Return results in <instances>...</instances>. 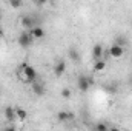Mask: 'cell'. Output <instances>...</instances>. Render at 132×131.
<instances>
[{
	"label": "cell",
	"mask_w": 132,
	"mask_h": 131,
	"mask_svg": "<svg viewBox=\"0 0 132 131\" xmlns=\"http://www.w3.org/2000/svg\"><path fill=\"white\" fill-rule=\"evenodd\" d=\"M22 76H23V80L25 83H32L34 80H37V71L35 68L31 65H22Z\"/></svg>",
	"instance_id": "obj_1"
},
{
	"label": "cell",
	"mask_w": 132,
	"mask_h": 131,
	"mask_svg": "<svg viewBox=\"0 0 132 131\" xmlns=\"http://www.w3.org/2000/svg\"><path fill=\"white\" fill-rule=\"evenodd\" d=\"M91 85H94V79H92V77H88V76H85V74H80V76L77 77V88H78L81 93H86V91L91 88Z\"/></svg>",
	"instance_id": "obj_2"
},
{
	"label": "cell",
	"mask_w": 132,
	"mask_h": 131,
	"mask_svg": "<svg viewBox=\"0 0 132 131\" xmlns=\"http://www.w3.org/2000/svg\"><path fill=\"white\" fill-rule=\"evenodd\" d=\"M32 42H34V37H32V34L29 33V30L20 33V35H19V45L22 48H29L32 45Z\"/></svg>",
	"instance_id": "obj_3"
},
{
	"label": "cell",
	"mask_w": 132,
	"mask_h": 131,
	"mask_svg": "<svg viewBox=\"0 0 132 131\" xmlns=\"http://www.w3.org/2000/svg\"><path fill=\"white\" fill-rule=\"evenodd\" d=\"M31 86H32V91L35 96H45V93H46V88H45V85H43V82H37V80H34L32 83H31Z\"/></svg>",
	"instance_id": "obj_4"
},
{
	"label": "cell",
	"mask_w": 132,
	"mask_h": 131,
	"mask_svg": "<svg viewBox=\"0 0 132 131\" xmlns=\"http://www.w3.org/2000/svg\"><path fill=\"white\" fill-rule=\"evenodd\" d=\"M109 54H111V57H115V59H120L123 54H125V48L123 46H120V45H112L111 48H109Z\"/></svg>",
	"instance_id": "obj_5"
},
{
	"label": "cell",
	"mask_w": 132,
	"mask_h": 131,
	"mask_svg": "<svg viewBox=\"0 0 132 131\" xmlns=\"http://www.w3.org/2000/svg\"><path fill=\"white\" fill-rule=\"evenodd\" d=\"M66 72V62L65 60H59L55 65H54V74L57 76V77H60V76H63Z\"/></svg>",
	"instance_id": "obj_6"
},
{
	"label": "cell",
	"mask_w": 132,
	"mask_h": 131,
	"mask_svg": "<svg viewBox=\"0 0 132 131\" xmlns=\"http://www.w3.org/2000/svg\"><path fill=\"white\" fill-rule=\"evenodd\" d=\"M103 53H104L103 45H101V43H95L94 48H92V59H94V60H100V59L103 57Z\"/></svg>",
	"instance_id": "obj_7"
},
{
	"label": "cell",
	"mask_w": 132,
	"mask_h": 131,
	"mask_svg": "<svg viewBox=\"0 0 132 131\" xmlns=\"http://www.w3.org/2000/svg\"><path fill=\"white\" fill-rule=\"evenodd\" d=\"M3 114H5V119H6L8 122H12V120H17V114H15V108H12V106H6V108H5V111H3Z\"/></svg>",
	"instance_id": "obj_8"
},
{
	"label": "cell",
	"mask_w": 132,
	"mask_h": 131,
	"mask_svg": "<svg viewBox=\"0 0 132 131\" xmlns=\"http://www.w3.org/2000/svg\"><path fill=\"white\" fill-rule=\"evenodd\" d=\"M34 20L31 16H23L22 17V26L25 28V30H31V28H34Z\"/></svg>",
	"instance_id": "obj_9"
},
{
	"label": "cell",
	"mask_w": 132,
	"mask_h": 131,
	"mask_svg": "<svg viewBox=\"0 0 132 131\" xmlns=\"http://www.w3.org/2000/svg\"><path fill=\"white\" fill-rule=\"evenodd\" d=\"M68 56H69V59H71L72 62H80V51H78L77 48H69Z\"/></svg>",
	"instance_id": "obj_10"
},
{
	"label": "cell",
	"mask_w": 132,
	"mask_h": 131,
	"mask_svg": "<svg viewBox=\"0 0 132 131\" xmlns=\"http://www.w3.org/2000/svg\"><path fill=\"white\" fill-rule=\"evenodd\" d=\"M57 119H59V122H66V120L74 119V114L69 113V111H60V113L57 114Z\"/></svg>",
	"instance_id": "obj_11"
},
{
	"label": "cell",
	"mask_w": 132,
	"mask_h": 131,
	"mask_svg": "<svg viewBox=\"0 0 132 131\" xmlns=\"http://www.w3.org/2000/svg\"><path fill=\"white\" fill-rule=\"evenodd\" d=\"M29 33L32 34L34 39H42V37L45 35V30H43L42 26H34V28L29 30Z\"/></svg>",
	"instance_id": "obj_12"
},
{
	"label": "cell",
	"mask_w": 132,
	"mask_h": 131,
	"mask_svg": "<svg viewBox=\"0 0 132 131\" xmlns=\"http://www.w3.org/2000/svg\"><path fill=\"white\" fill-rule=\"evenodd\" d=\"M114 43L115 45H120V46H126V45H129V39L126 37V35H121V34H118L117 37H115V40H114Z\"/></svg>",
	"instance_id": "obj_13"
},
{
	"label": "cell",
	"mask_w": 132,
	"mask_h": 131,
	"mask_svg": "<svg viewBox=\"0 0 132 131\" xmlns=\"http://www.w3.org/2000/svg\"><path fill=\"white\" fill-rule=\"evenodd\" d=\"M104 68H106V62H104L103 59L95 60V63H94V71H95V72H101Z\"/></svg>",
	"instance_id": "obj_14"
},
{
	"label": "cell",
	"mask_w": 132,
	"mask_h": 131,
	"mask_svg": "<svg viewBox=\"0 0 132 131\" xmlns=\"http://www.w3.org/2000/svg\"><path fill=\"white\" fill-rule=\"evenodd\" d=\"M15 114H17L19 120H26V117H28V113L23 108H15Z\"/></svg>",
	"instance_id": "obj_15"
},
{
	"label": "cell",
	"mask_w": 132,
	"mask_h": 131,
	"mask_svg": "<svg viewBox=\"0 0 132 131\" xmlns=\"http://www.w3.org/2000/svg\"><path fill=\"white\" fill-rule=\"evenodd\" d=\"M94 130L95 131H108L109 127H108V123H104V122H98V123L94 127Z\"/></svg>",
	"instance_id": "obj_16"
},
{
	"label": "cell",
	"mask_w": 132,
	"mask_h": 131,
	"mask_svg": "<svg viewBox=\"0 0 132 131\" xmlns=\"http://www.w3.org/2000/svg\"><path fill=\"white\" fill-rule=\"evenodd\" d=\"M106 91H108L109 94H115V91H117V85H115V82H111L109 85H106Z\"/></svg>",
	"instance_id": "obj_17"
},
{
	"label": "cell",
	"mask_w": 132,
	"mask_h": 131,
	"mask_svg": "<svg viewBox=\"0 0 132 131\" xmlns=\"http://www.w3.org/2000/svg\"><path fill=\"white\" fill-rule=\"evenodd\" d=\"M9 5H11V8H22V5H23V0H9Z\"/></svg>",
	"instance_id": "obj_18"
},
{
	"label": "cell",
	"mask_w": 132,
	"mask_h": 131,
	"mask_svg": "<svg viewBox=\"0 0 132 131\" xmlns=\"http://www.w3.org/2000/svg\"><path fill=\"white\" fill-rule=\"evenodd\" d=\"M60 96H62L63 99H69L71 97V90H69V88H63L62 93H60Z\"/></svg>",
	"instance_id": "obj_19"
},
{
	"label": "cell",
	"mask_w": 132,
	"mask_h": 131,
	"mask_svg": "<svg viewBox=\"0 0 132 131\" xmlns=\"http://www.w3.org/2000/svg\"><path fill=\"white\" fill-rule=\"evenodd\" d=\"M35 3H37V5H40V6H43V5H46V3H48V0H35Z\"/></svg>",
	"instance_id": "obj_20"
}]
</instances>
